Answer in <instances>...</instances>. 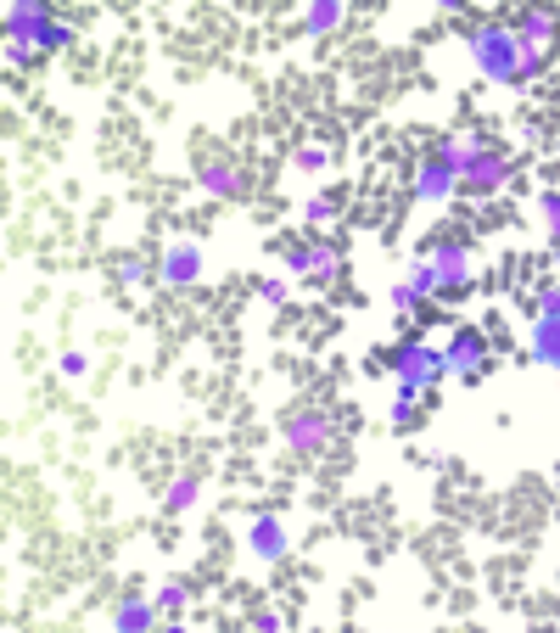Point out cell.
I'll return each instance as SVG.
<instances>
[{"label":"cell","mask_w":560,"mask_h":633,"mask_svg":"<svg viewBox=\"0 0 560 633\" xmlns=\"http://www.w3.org/2000/svg\"><path fill=\"white\" fill-rule=\"evenodd\" d=\"M471 57L493 85H516L521 90V85H532V79L544 73V62L527 57V45H521V34L510 29V23H482V29L471 34Z\"/></svg>","instance_id":"cell-1"},{"label":"cell","mask_w":560,"mask_h":633,"mask_svg":"<svg viewBox=\"0 0 560 633\" xmlns=\"http://www.w3.org/2000/svg\"><path fill=\"white\" fill-rule=\"evenodd\" d=\"M56 12L45 6V0H12L6 6V62H34L45 57V34H51Z\"/></svg>","instance_id":"cell-2"},{"label":"cell","mask_w":560,"mask_h":633,"mask_svg":"<svg viewBox=\"0 0 560 633\" xmlns=\"http://www.w3.org/2000/svg\"><path fill=\"white\" fill-rule=\"evenodd\" d=\"M392 376L404 381V387H420V393H432L437 381L448 376V365H443V348H432V342H420V337H409V342H398L392 348Z\"/></svg>","instance_id":"cell-3"},{"label":"cell","mask_w":560,"mask_h":633,"mask_svg":"<svg viewBox=\"0 0 560 633\" xmlns=\"http://www.w3.org/2000/svg\"><path fill=\"white\" fill-rule=\"evenodd\" d=\"M426 264L437 269V286H443L437 297H465L471 292V247H465L460 236H437L432 247H426Z\"/></svg>","instance_id":"cell-4"},{"label":"cell","mask_w":560,"mask_h":633,"mask_svg":"<svg viewBox=\"0 0 560 633\" xmlns=\"http://www.w3.org/2000/svg\"><path fill=\"white\" fill-rule=\"evenodd\" d=\"M280 258H286V269L303 275V281H336V269H342V247L325 241V236H314V241H280Z\"/></svg>","instance_id":"cell-5"},{"label":"cell","mask_w":560,"mask_h":633,"mask_svg":"<svg viewBox=\"0 0 560 633\" xmlns=\"http://www.w3.org/2000/svg\"><path fill=\"white\" fill-rule=\"evenodd\" d=\"M510 29L521 34L527 57H538L549 68V57L560 51V6H527V12H516V23H510Z\"/></svg>","instance_id":"cell-6"},{"label":"cell","mask_w":560,"mask_h":633,"mask_svg":"<svg viewBox=\"0 0 560 633\" xmlns=\"http://www.w3.org/2000/svg\"><path fill=\"white\" fill-rule=\"evenodd\" d=\"M443 365H448V376L476 381L482 370H488V337H482L476 325H460V331L443 342Z\"/></svg>","instance_id":"cell-7"},{"label":"cell","mask_w":560,"mask_h":633,"mask_svg":"<svg viewBox=\"0 0 560 633\" xmlns=\"http://www.w3.org/2000/svg\"><path fill=\"white\" fill-rule=\"evenodd\" d=\"M510 180V152H504L499 141H488L482 152L465 163V174H460V191H471V197H493L499 185Z\"/></svg>","instance_id":"cell-8"},{"label":"cell","mask_w":560,"mask_h":633,"mask_svg":"<svg viewBox=\"0 0 560 633\" xmlns=\"http://www.w3.org/2000/svg\"><path fill=\"white\" fill-rule=\"evenodd\" d=\"M196 185L208 191V197H224V202H241L252 191V174L241 169L236 157H202L196 163Z\"/></svg>","instance_id":"cell-9"},{"label":"cell","mask_w":560,"mask_h":633,"mask_svg":"<svg viewBox=\"0 0 560 633\" xmlns=\"http://www.w3.org/2000/svg\"><path fill=\"white\" fill-rule=\"evenodd\" d=\"M460 191V169L448 163V157H420V169H415V180H409V197L415 202H448Z\"/></svg>","instance_id":"cell-10"},{"label":"cell","mask_w":560,"mask_h":633,"mask_svg":"<svg viewBox=\"0 0 560 633\" xmlns=\"http://www.w3.org/2000/svg\"><path fill=\"white\" fill-rule=\"evenodd\" d=\"M331 437H336V426H331L325 409H292V415H286V443H292V454H320Z\"/></svg>","instance_id":"cell-11"},{"label":"cell","mask_w":560,"mask_h":633,"mask_svg":"<svg viewBox=\"0 0 560 633\" xmlns=\"http://www.w3.org/2000/svg\"><path fill=\"white\" fill-rule=\"evenodd\" d=\"M247 544L258 561H286V549H292V533H286V521L275 516V510H258V516L247 521Z\"/></svg>","instance_id":"cell-12"},{"label":"cell","mask_w":560,"mask_h":633,"mask_svg":"<svg viewBox=\"0 0 560 633\" xmlns=\"http://www.w3.org/2000/svg\"><path fill=\"white\" fill-rule=\"evenodd\" d=\"M157 281L163 286H196L202 281V247L196 241H168L157 258Z\"/></svg>","instance_id":"cell-13"},{"label":"cell","mask_w":560,"mask_h":633,"mask_svg":"<svg viewBox=\"0 0 560 633\" xmlns=\"http://www.w3.org/2000/svg\"><path fill=\"white\" fill-rule=\"evenodd\" d=\"M157 611H163L157 600H146L140 589H129L124 600L112 605V628L118 633H146V628H157Z\"/></svg>","instance_id":"cell-14"},{"label":"cell","mask_w":560,"mask_h":633,"mask_svg":"<svg viewBox=\"0 0 560 633\" xmlns=\"http://www.w3.org/2000/svg\"><path fill=\"white\" fill-rule=\"evenodd\" d=\"M532 359H538V365H549L560 376V309L532 320Z\"/></svg>","instance_id":"cell-15"},{"label":"cell","mask_w":560,"mask_h":633,"mask_svg":"<svg viewBox=\"0 0 560 633\" xmlns=\"http://www.w3.org/2000/svg\"><path fill=\"white\" fill-rule=\"evenodd\" d=\"M482 146H488V135H443V141L432 146L437 157H448V163H454V169L465 174V163H471L476 152H482Z\"/></svg>","instance_id":"cell-16"},{"label":"cell","mask_w":560,"mask_h":633,"mask_svg":"<svg viewBox=\"0 0 560 633\" xmlns=\"http://www.w3.org/2000/svg\"><path fill=\"white\" fill-rule=\"evenodd\" d=\"M196 499H202V477H196V471H185V477H174V482H168L163 510H168V516H185V510H191Z\"/></svg>","instance_id":"cell-17"},{"label":"cell","mask_w":560,"mask_h":633,"mask_svg":"<svg viewBox=\"0 0 560 633\" xmlns=\"http://www.w3.org/2000/svg\"><path fill=\"white\" fill-rule=\"evenodd\" d=\"M342 17H348L342 12V0H314V6L303 12V29L308 34H336L342 29Z\"/></svg>","instance_id":"cell-18"},{"label":"cell","mask_w":560,"mask_h":633,"mask_svg":"<svg viewBox=\"0 0 560 633\" xmlns=\"http://www.w3.org/2000/svg\"><path fill=\"white\" fill-rule=\"evenodd\" d=\"M191 600H196V583H191V577H168L163 589H157V605H163L168 617H180Z\"/></svg>","instance_id":"cell-19"},{"label":"cell","mask_w":560,"mask_h":633,"mask_svg":"<svg viewBox=\"0 0 560 633\" xmlns=\"http://www.w3.org/2000/svg\"><path fill=\"white\" fill-rule=\"evenodd\" d=\"M420 421V387L398 381V398H392V426H415Z\"/></svg>","instance_id":"cell-20"},{"label":"cell","mask_w":560,"mask_h":633,"mask_svg":"<svg viewBox=\"0 0 560 633\" xmlns=\"http://www.w3.org/2000/svg\"><path fill=\"white\" fill-rule=\"evenodd\" d=\"M336 213H342V197H336V191H320V197H308L303 219H308V225H331Z\"/></svg>","instance_id":"cell-21"},{"label":"cell","mask_w":560,"mask_h":633,"mask_svg":"<svg viewBox=\"0 0 560 633\" xmlns=\"http://www.w3.org/2000/svg\"><path fill=\"white\" fill-rule=\"evenodd\" d=\"M303 174H320V169H331V146H320V141H308V146H297V157H292Z\"/></svg>","instance_id":"cell-22"},{"label":"cell","mask_w":560,"mask_h":633,"mask_svg":"<svg viewBox=\"0 0 560 633\" xmlns=\"http://www.w3.org/2000/svg\"><path fill=\"white\" fill-rule=\"evenodd\" d=\"M409 292H415L420 303H426V297H437V292H443V286H437V269L426 264V258H420V264L409 269Z\"/></svg>","instance_id":"cell-23"},{"label":"cell","mask_w":560,"mask_h":633,"mask_svg":"<svg viewBox=\"0 0 560 633\" xmlns=\"http://www.w3.org/2000/svg\"><path fill=\"white\" fill-rule=\"evenodd\" d=\"M112 275H118L124 286H140V281H146V258H135V253H118V258H112Z\"/></svg>","instance_id":"cell-24"},{"label":"cell","mask_w":560,"mask_h":633,"mask_svg":"<svg viewBox=\"0 0 560 633\" xmlns=\"http://www.w3.org/2000/svg\"><path fill=\"white\" fill-rule=\"evenodd\" d=\"M538 213H544V219H549V230L560 236V191H544V197H538Z\"/></svg>","instance_id":"cell-25"},{"label":"cell","mask_w":560,"mask_h":633,"mask_svg":"<svg viewBox=\"0 0 560 633\" xmlns=\"http://www.w3.org/2000/svg\"><path fill=\"white\" fill-rule=\"evenodd\" d=\"M392 309H398V314H415V309H420V297L409 292V281H398V286H392Z\"/></svg>","instance_id":"cell-26"},{"label":"cell","mask_w":560,"mask_h":633,"mask_svg":"<svg viewBox=\"0 0 560 633\" xmlns=\"http://www.w3.org/2000/svg\"><path fill=\"white\" fill-rule=\"evenodd\" d=\"M84 370H90V359H84L79 348H68V353H62V376H84Z\"/></svg>","instance_id":"cell-27"},{"label":"cell","mask_w":560,"mask_h":633,"mask_svg":"<svg viewBox=\"0 0 560 633\" xmlns=\"http://www.w3.org/2000/svg\"><path fill=\"white\" fill-rule=\"evenodd\" d=\"M258 297H264V303H286V281H258Z\"/></svg>","instance_id":"cell-28"},{"label":"cell","mask_w":560,"mask_h":633,"mask_svg":"<svg viewBox=\"0 0 560 633\" xmlns=\"http://www.w3.org/2000/svg\"><path fill=\"white\" fill-rule=\"evenodd\" d=\"M560 309V286H544V292H538V314H555Z\"/></svg>","instance_id":"cell-29"},{"label":"cell","mask_w":560,"mask_h":633,"mask_svg":"<svg viewBox=\"0 0 560 633\" xmlns=\"http://www.w3.org/2000/svg\"><path fill=\"white\" fill-rule=\"evenodd\" d=\"M252 628H269V633H275V628H286V617H280V611H258V617H252Z\"/></svg>","instance_id":"cell-30"}]
</instances>
